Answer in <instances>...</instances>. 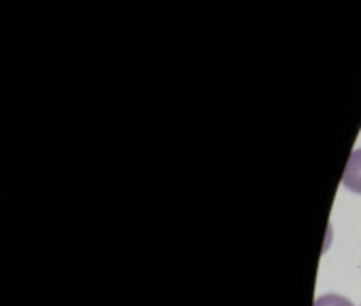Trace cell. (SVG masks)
<instances>
[{
    "instance_id": "7a4b0ae2",
    "label": "cell",
    "mask_w": 361,
    "mask_h": 306,
    "mask_svg": "<svg viewBox=\"0 0 361 306\" xmlns=\"http://www.w3.org/2000/svg\"><path fill=\"white\" fill-rule=\"evenodd\" d=\"M314 306H355L348 298L344 295H336V293H325L321 298L314 300Z\"/></svg>"
},
{
    "instance_id": "6da1fadb",
    "label": "cell",
    "mask_w": 361,
    "mask_h": 306,
    "mask_svg": "<svg viewBox=\"0 0 361 306\" xmlns=\"http://www.w3.org/2000/svg\"><path fill=\"white\" fill-rule=\"evenodd\" d=\"M342 185L355 194H361V149H355L342 175Z\"/></svg>"
}]
</instances>
